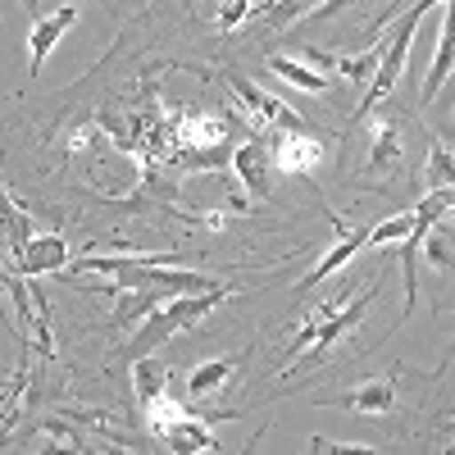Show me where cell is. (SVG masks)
<instances>
[{"label": "cell", "mask_w": 455, "mask_h": 455, "mask_svg": "<svg viewBox=\"0 0 455 455\" xmlns=\"http://www.w3.org/2000/svg\"><path fill=\"white\" fill-rule=\"evenodd\" d=\"M332 410H351V414H392L396 405V383L392 378H369V383L351 387V392H337L332 401H323Z\"/></svg>", "instance_id": "cell-13"}, {"label": "cell", "mask_w": 455, "mask_h": 455, "mask_svg": "<svg viewBox=\"0 0 455 455\" xmlns=\"http://www.w3.org/2000/svg\"><path fill=\"white\" fill-rule=\"evenodd\" d=\"M424 14H428V5H424V0H414V10H410V14L401 19L396 36L387 42V55H383V64H378V73H373V83L364 87V100H360V119H364V114H373L378 105H383V100H387V96L396 92V83L405 78V60H410L414 32H419Z\"/></svg>", "instance_id": "cell-4"}, {"label": "cell", "mask_w": 455, "mask_h": 455, "mask_svg": "<svg viewBox=\"0 0 455 455\" xmlns=\"http://www.w3.org/2000/svg\"><path fill=\"white\" fill-rule=\"evenodd\" d=\"M132 387H137V401H141V410H146L150 401L169 396V369H164L156 355L137 360V364H132Z\"/></svg>", "instance_id": "cell-17"}, {"label": "cell", "mask_w": 455, "mask_h": 455, "mask_svg": "<svg viewBox=\"0 0 455 455\" xmlns=\"http://www.w3.org/2000/svg\"><path fill=\"white\" fill-rule=\"evenodd\" d=\"M246 14H251V0H223V10H219V32H233Z\"/></svg>", "instance_id": "cell-23"}, {"label": "cell", "mask_w": 455, "mask_h": 455, "mask_svg": "<svg viewBox=\"0 0 455 455\" xmlns=\"http://www.w3.org/2000/svg\"><path fill=\"white\" fill-rule=\"evenodd\" d=\"M23 387H28V364H19V369L10 373V387H5V433H10V428H14V419H19Z\"/></svg>", "instance_id": "cell-21"}, {"label": "cell", "mask_w": 455, "mask_h": 455, "mask_svg": "<svg viewBox=\"0 0 455 455\" xmlns=\"http://www.w3.org/2000/svg\"><path fill=\"white\" fill-rule=\"evenodd\" d=\"M78 23V0H64L60 10L32 19V32H28V73H42V64L51 60V51L60 46V36Z\"/></svg>", "instance_id": "cell-7"}, {"label": "cell", "mask_w": 455, "mask_h": 455, "mask_svg": "<svg viewBox=\"0 0 455 455\" xmlns=\"http://www.w3.org/2000/svg\"><path fill=\"white\" fill-rule=\"evenodd\" d=\"M237 378V355H219V360H201L192 373H187V401L192 405H205V401H219L228 392V383Z\"/></svg>", "instance_id": "cell-12"}, {"label": "cell", "mask_w": 455, "mask_h": 455, "mask_svg": "<svg viewBox=\"0 0 455 455\" xmlns=\"http://www.w3.org/2000/svg\"><path fill=\"white\" fill-rule=\"evenodd\" d=\"M228 92H233V100H237L233 109L242 114L255 132H264V128H300V119L287 109V100H278V96H269L264 87L246 83L242 73H228Z\"/></svg>", "instance_id": "cell-5"}, {"label": "cell", "mask_w": 455, "mask_h": 455, "mask_svg": "<svg viewBox=\"0 0 455 455\" xmlns=\"http://www.w3.org/2000/svg\"><path fill=\"white\" fill-rule=\"evenodd\" d=\"M383 287H387V274H378L369 287H351V291H337L332 300H323V306H319L306 323H300V332L287 341V351H283V378L323 364V360L332 355L337 341L351 337V332L364 323L369 306L378 300V291H383Z\"/></svg>", "instance_id": "cell-1"}, {"label": "cell", "mask_w": 455, "mask_h": 455, "mask_svg": "<svg viewBox=\"0 0 455 455\" xmlns=\"http://www.w3.org/2000/svg\"><path fill=\"white\" fill-rule=\"evenodd\" d=\"M233 173H237V182H242V192H251V196H269L274 192V150L264 146L259 137H251V141H242L237 150H233Z\"/></svg>", "instance_id": "cell-10"}, {"label": "cell", "mask_w": 455, "mask_h": 455, "mask_svg": "<svg viewBox=\"0 0 455 455\" xmlns=\"http://www.w3.org/2000/svg\"><path fill=\"white\" fill-rule=\"evenodd\" d=\"M455 73V0L446 5V19H442V36H437V51H433V64L424 73V100L437 96V87Z\"/></svg>", "instance_id": "cell-14"}, {"label": "cell", "mask_w": 455, "mask_h": 455, "mask_svg": "<svg viewBox=\"0 0 455 455\" xmlns=\"http://www.w3.org/2000/svg\"><path fill=\"white\" fill-rule=\"evenodd\" d=\"M36 455H73L68 446H51V451H36Z\"/></svg>", "instance_id": "cell-26"}, {"label": "cell", "mask_w": 455, "mask_h": 455, "mask_svg": "<svg viewBox=\"0 0 455 455\" xmlns=\"http://www.w3.org/2000/svg\"><path fill=\"white\" fill-rule=\"evenodd\" d=\"M328 219H332V214H328ZM332 228H337V242H332V246L319 255V264H315V269H310L306 278L296 283V291H315L323 278H332L337 269H347V264H351V259H355V255L369 246V233H364V228H347L341 219H332Z\"/></svg>", "instance_id": "cell-6"}, {"label": "cell", "mask_w": 455, "mask_h": 455, "mask_svg": "<svg viewBox=\"0 0 455 455\" xmlns=\"http://www.w3.org/2000/svg\"><path fill=\"white\" fill-rule=\"evenodd\" d=\"M228 137V124L214 119V114H182V119L173 124V141L182 150H210Z\"/></svg>", "instance_id": "cell-15"}, {"label": "cell", "mask_w": 455, "mask_h": 455, "mask_svg": "<svg viewBox=\"0 0 455 455\" xmlns=\"http://www.w3.org/2000/svg\"><path fill=\"white\" fill-rule=\"evenodd\" d=\"M414 228H419V210H405V214H392L383 223L369 228V246L364 251H378V246H405L414 237Z\"/></svg>", "instance_id": "cell-18"}, {"label": "cell", "mask_w": 455, "mask_h": 455, "mask_svg": "<svg viewBox=\"0 0 455 455\" xmlns=\"http://www.w3.org/2000/svg\"><path fill=\"white\" fill-rule=\"evenodd\" d=\"M269 150H274V169L291 173V178H306V173H315L323 164V141L306 137L300 128H278Z\"/></svg>", "instance_id": "cell-8"}, {"label": "cell", "mask_w": 455, "mask_h": 455, "mask_svg": "<svg viewBox=\"0 0 455 455\" xmlns=\"http://www.w3.org/2000/svg\"><path fill=\"white\" fill-rule=\"evenodd\" d=\"M383 55H387V46H369L364 55H337V73L347 83H355V87H369L378 64H383Z\"/></svg>", "instance_id": "cell-19"}, {"label": "cell", "mask_w": 455, "mask_h": 455, "mask_svg": "<svg viewBox=\"0 0 455 455\" xmlns=\"http://www.w3.org/2000/svg\"><path fill=\"white\" fill-rule=\"evenodd\" d=\"M269 73L278 83H291L296 92H306V96H323L328 92V73H319L315 64L306 60H291V55H269Z\"/></svg>", "instance_id": "cell-16"}, {"label": "cell", "mask_w": 455, "mask_h": 455, "mask_svg": "<svg viewBox=\"0 0 455 455\" xmlns=\"http://www.w3.org/2000/svg\"><path fill=\"white\" fill-rule=\"evenodd\" d=\"M310 451H315V455H378L373 446H351V442H323V437H310Z\"/></svg>", "instance_id": "cell-22"}, {"label": "cell", "mask_w": 455, "mask_h": 455, "mask_svg": "<svg viewBox=\"0 0 455 455\" xmlns=\"http://www.w3.org/2000/svg\"><path fill=\"white\" fill-rule=\"evenodd\" d=\"M347 5H355V0H328V5H319V10H315V19H328V14L347 10Z\"/></svg>", "instance_id": "cell-24"}, {"label": "cell", "mask_w": 455, "mask_h": 455, "mask_svg": "<svg viewBox=\"0 0 455 455\" xmlns=\"http://www.w3.org/2000/svg\"><path fill=\"white\" fill-rule=\"evenodd\" d=\"M428 192H455V160L442 141H428V169H424Z\"/></svg>", "instance_id": "cell-20"}, {"label": "cell", "mask_w": 455, "mask_h": 455, "mask_svg": "<svg viewBox=\"0 0 455 455\" xmlns=\"http://www.w3.org/2000/svg\"><path fill=\"white\" fill-rule=\"evenodd\" d=\"M237 287H219V291H201V296H169L164 306L156 310V315H146L137 328H132V337H128V347L119 351L128 364H137V360H146L156 347H164L169 337H178V332H187V328H196V323H205L228 296H233Z\"/></svg>", "instance_id": "cell-2"}, {"label": "cell", "mask_w": 455, "mask_h": 455, "mask_svg": "<svg viewBox=\"0 0 455 455\" xmlns=\"http://www.w3.org/2000/svg\"><path fill=\"white\" fill-rule=\"evenodd\" d=\"M146 428L156 433L173 455H205V451L219 446L214 424L196 419V414L187 410L182 401H169V396H160V401L146 405Z\"/></svg>", "instance_id": "cell-3"}, {"label": "cell", "mask_w": 455, "mask_h": 455, "mask_svg": "<svg viewBox=\"0 0 455 455\" xmlns=\"http://www.w3.org/2000/svg\"><path fill=\"white\" fill-rule=\"evenodd\" d=\"M369 137H373V146H369V160H364V173L369 178H387V173H396L401 169V156H405V146H401V124L392 119V114H369Z\"/></svg>", "instance_id": "cell-9"}, {"label": "cell", "mask_w": 455, "mask_h": 455, "mask_svg": "<svg viewBox=\"0 0 455 455\" xmlns=\"http://www.w3.org/2000/svg\"><path fill=\"white\" fill-rule=\"evenodd\" d=\"M64 269H68V242L60 233H36L28 242V251L19 255V264H14V274H23V278L64 274Z\"/></svg>", "instance_id": "cell-11"}, {"label": "cell", "mask_w": 455, "mask_h": 455, "mask_svg": "<svg viewBox=\"0 0 455 455\" xmlns=\"http://www.w3.org/2000/svg\"><path fill=\"white\" fill-rule=\"evenodd\" d=\"M442 455H455V424H451V433H446V442H442Z\"/></svg>", "instance_id": "cell-25"}]
</instances>
